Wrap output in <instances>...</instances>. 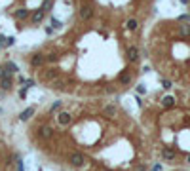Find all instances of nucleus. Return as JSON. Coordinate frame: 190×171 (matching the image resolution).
<instances>
[{
  "mask_svg": "<svg viewBox=\"0 0 190 171\" xmlns=\"http://www.w3.org/2000/svg\"><path fill=\"white\" fill-rule=\"evenodd\" d=\"M152 55L162 72L190 82V14L160 23L152 34Z\"/></svg>",
  "mask_w": 190,
  "mask_h": 171,
  "instance_id": "f257e3e1",
  "label": "nucleus"
},
{
  "mask_svg": "<svg viewBox=\"0 0 190 171\" xmlns=\"http://www.w3.org/2000/svg\"><path fill=\"white\" fill-rule=\"evenodd\" d=\"M69 162H71V165H74V167H82L84 162H86V158H84L82 152H72V154L69 156Z\"/></svg>",
  "mask_w": 190,
  "mask_h": 171,
  "instance_id": "f03ea898",
  "label": "nucleus"
},
{
  "mask_svg": "<svg viewBox=\"0 0 190 171\" xmlns=\"http://www.w3.org/2000/svg\"><path fill=\"white\" fill-rule=\"evenodd\" d=\"M46 11H44V10H34V11H32V15H30V23H32V25H40V23L44 21V19H46Z\"/></svg>",
  "mask_w": 190,
  "mask_h": 171,
  "instance_id": "7ed1b4c3",
  "label": "nucleus"
},
{
  "mask_svg": "<svg viewBox=\"0 0 190 171\" xmlns=\"http://www.w3.org/2000/svg\"><path fill=\"white\" fill-rule=\"evenodd\" d=\"M162 158L165 160V162H173V160L177 158V150L173 146H164L162 148Z\"/></svg>",
  "mask_w": 190,
  "mask_h": 171,
  "instance_id": "20e7f679",
  "label": "nucleus"
},
{
  "mask_svg": "<svg viewBox=\"0 0 190 171\" xmlns=\"http://www.w3.org/2000/svg\"><path fill=\"white\" fill-rule=\"evenodd\" d=\"M38 135H40V139L50 141L51 137H53V128H50V125H42V128L38 129Z\"/></svg>",
  "mask_w": 190,
  "mask_h": 171,
  "instance_id": "39448f33",
  "label": "nucleus"
},
{
  "mask_svg": "<svg viewBox=\"0 0 190 171\" xmlns=\"http://www.w3.org/2000/svg\"><path fill=\"white\" fill-rule=\"evenodd\" d=\"M71 122H72V116H71L69 112H59V114H57V124L63 125V128L71 125Z\"/></svg>",
  "mask_w": 190,
  "mask_h": 171,
  "instance_id": "423d86ee",
  "label": "nucleus"
},
{
  "mask_svg": "<svg viewBox=\"0 0 190 171\" xmlns=\"http://www.w3.org/2000/svg\"><path fill=\"white\" fill-rule=\"evenodd\" d=\"M12 86H14V80H12L10 74H6L2 80H0V88H2V89H12Z\"/></svg>",
  "mask_w": 190,
  "mask_h": 171,
  "instance_id": "0eeeda50",
  "label": "nucleus"
},
{
  "mask_svg": "<svg viewBox=\"0 0 190 171\" xmlns=\"http://www.w3.org/2000/svg\"><path fill=\"white\" fill-rule=\"evenodd\" d=\"M162 107H164V108H173V107H175V97H173V95H165V97L162 99Z\"/></svg>",
  "mask_w": 190,
  "mask_h": 171,
  "instance_id": "6e6552de",
  "label": "nucleus"
},
{
  "mask_svg": "<svg viewBox=\"0 0 190 171\" xmlns=\"http://www.w3.org/2000/svg\"><path fill=\"white\" fill-rule=\"evenodd\" d=\"M32 114H34V107H29V108H25L23 112L19 114V120H21V122H27V120L32 116Z\"/></svg>",
  "mask_w": 190,
  "mask_h": 171,
  "instance_id": "1a4fd4ad",
  "label": "nucleus"
},
{
  "mask_svg": "<svg viewBox=\"0 0 190 171\" xmlns=\"http://www.w3.org/2000/svg\"><path fill=\"white\" fill-rule=\"evenodd\" d=\"M4 68H6V74H10V76H12V74H15V72L19 71V68H17V65H15V63H12V61H8V63L4 65Z\"/></svg>",
  "mask_w": 190,
  "mask_h": 171,
  "instance_id": "9d476101",
  "label": "nucleus"
},
{
  "mask_svg": "<svg viewBox=\"0 0 190 171\" xmlns=\"http://www.w3.org/2000/svg\"><path fill=\"white\" fill-rule=\"evenodd\" d=\"M116 107L114 105H107L105 108H103V114H105V116H116Z\"/></svg>",
  "mask_w": 190,
  "mask_h": 171,
  "instance_id": "9b49d317",
  "label": "nucleus"
},
{
  "mask_svg": "<svg viewBox=\"0 0 190 171\" xmlns=\"http://www.w3.org/2000/svg\"><path fill=\"white\" fill-rule=\"evenodd\" d=\"M61 105H63V103H61V101H55V103H53V105H51V110H57V108H61Z\"/></svg>",
  "mask_w": 190,
  "mask_h": 171,
  "instance_id": "f8f14e48",
  "label": "nucleus"
},
{
  "mask_svg": "<svg viewBox=\"0 0 190 171\" xmlns=\"http://www.w3.org/2000/svg\"><path fill=\"white\" fill-rule=\"evenodd\" d=\"M19 97H21V99H25V97H27V88H23V89L19 91Z\"/></svg>",
  "mask_w": 190,
  "mask_h": 171,
  "instance_id": "ddd939ff",
  "label": "nucleus"
},
{
  "mask_svg": "<svg viewBox=\"0 0 190 171\" xmlns=\"http://www.w3.org/2000/svg\"><path fill=\"white\" fill-rule=\"evenodd\" d=\"M152 171H162V165H154V169Z\"/></svg>",
  "mask_w": 190,
  "mask_h": 171,
  "instance_id": "4468645a",
  "label": "nucleus"
},
{
  "mask_svg": "<svg viewBox=\"0 0 190 171\" xmlns=\"http://www.w3.org/2000/svg\"><path fill=\"white\" fill-rule=\"evenodd\" d=\"M188 164H190V154H188Z\"/></svg>",
  "mask_w": 190,
  "mask_h": 171,
  "instance_id": "2eb2a0df",
  "label": "nucleus"
},
{
  "mask_svg": "<svg viewBox=\"0 0 190 171\" xmlns=\"http://www.w3.org/2000/svg\"><path fill=\"white\" fill-rule=\"evenodd\" d=\"M186 6H190V0H188V2H186Z\"/></svg>",
  "mask_w": 190,
  "mask_h": 171,
  "instance_id": "dca6fc26",
  "label": "nucleus"
},
{
  "mask_svg": "<svg viewBox=\"0 0 190 171\" xmlns=\"http://www.w3.org/2000/svg\"><path fill=\"white\" fill-rule=\"evenodd\" d=\"M181 171H183V169H181Z\"/></svg>",
  "mask_w": 190,
  "mask_h": 171,
  "instance_id": "f3484780",
  "label": "nucleus"
}]
</instances>
